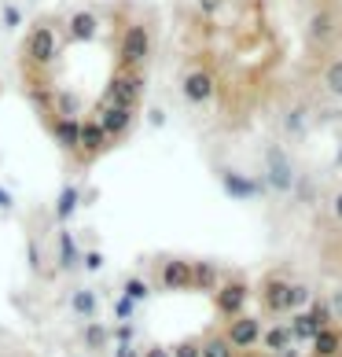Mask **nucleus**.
<instances>
[{"label":"nucleus","instance_id":"2","mask_svg":"<svg viewBox=\"0 0 342 357\" xmlns=\"http://www.w3.org/2000/svg\"><path fill=\"white\" fill-rule=\"evenodd\" d=\"M210 298H214V313L221 317V324H225V321H232V317L247 313V302L254 298V287L247 284L240 273H225L221 284L210 291Z\"/></svg>","mask_w":342,"mask_h":357},{"label":"nucleus","instance_id":"10","mask_svg":"<svg viewBox=\"0 0 342 357\" xmlns=\"http://www.w3.org/2000/svg\"><path fill=\"white\" fill-rule=\"evenodd\" d=\"M324 89L332 92V96H342V59H332L324 67Z\"/></svg>","mask_w":342,"mask_h":357},{"label":"nucleus","instance_id":"7","mask_svg":"<svg viewBox=\"0 0 342 357\" xmlns=\"http://www.w3.org/2000/svg\"><path fill=\"white\" fill-rule=\"evenodd\" d=\"M339 347H342V328L332 324V328H324V332L313 335L309 357H339Z\"/></svg>","mask_w":342,"mask_h":357},{"label":"nucleus","instance_id":"1","mask_svg":"<svg viewBox=\"0 0 342 357\" xmlns=\"http://www.w3.org/2000/svg\"><path fill=\"white\" fill-rule=\"evenodd\" d=\"M155 59V22L133 0L52 8L19 45V89L67 166L88 169L137 129Z\"/></svg>","mask_w":342,"mask_h":357},{"label":"nucleus","instance_id":"11","mask_svg":"<svg viewBox=\"0 0 342 357\" xmlns=\"http://www.w3.org/2000/svg\"><path fill=\"white\" fill-rule=\"evenodd\" d=\"M327 302H332V313H335V321H342V287H339V291H335V295L327 298Z\"/></svg>","mask_w":342,"mask_h":357},{"label":"nucleus","instance_id":"3","mask_svg":"<svg viewBox=\"0 0 342 357\" xmlns=\"http://www.w3.org/2000/svg\"><path fill=\"white\" fill-rule=\"evenodd\" d=\"M221 332V339L228 342V347L235 350V354H254L258 347H261V317H251V313H240V317H232V321H225L217 328Z\"/></svg>","mask_w":342,"mask_h":357},{"label":"nucleus","instance_id":"4","mask_svg":"<svg viewBox=\"0 0 342 357\" xmlns=\"http://www.w3.org/2000/svg\"><path fill=\"white\" fill-rule=\"evenodd\" d=\"M254 298H258L261 313H269V317L291 313V280H287V276H280V273L261 276V284L254 287Z\"/></svg>","mask_w":342,"mask_h":357},{"label":"nucleus","instance_id":"6","mask_svg":"<svg viewBox=\"0 0 342 357\" xmlns=\"http://www.w3.org/2000/svg\"><path fill=\"white\" fill-rule=\"evenodd\" d=\"M291 347H295V339H291V328H287V324H269L265 332H261V354L280 357Z\"/></svg>","mask_w":342,"mask_h":357},{"label":"nucleus","instance_id":"9","mask_svg":"<svg viewBox=\"0 0 342 357\" xmlns=\"http://www.w3.org/2000/svg\"><path fill=\"white\" fill-rule=\"evenodd\" d=\"M269 162H272V184L280 192H291V166L283 162L280 148H269Z\"/></svg>","mask_w":342,"mask_h":357},{"label":"nucleus","instance_id":"5","mask_svg":"<svg viewBox=\"0 0 342 357\" xmlns=\"http://www.w3.org/2000/svg\"><path fill=\"white\" fill-rule=\"evenodd\" d=\"M306 37L309 45H327L335 41V11L332 8H320L309 15V26H306Z\"/></svg>","mask_w":342,"mask_h":357},{"label":"nucleus","instance_id":"8","mask_svg":"<svg viewBox=\"0 0 342 357\" xmlns=\"http://www.w3.org/2000/svg\"><path fill=\"white\" fill-rule=\"evenodd\" d=\"M306 317H309L313 332H324V328L335 324V313H332V302H327V298H313L309 310H306Z\"/></svg>","mask_w":342,"mask_h":357},{"label":"nucleus","instance_id":"12","mask_svg":"<svg viewBox=\"0 0 342 357\" xmlns=\"http://www.w3.org/2000/svg\"><path fill=\"white\" fill-rule=\"evenodd\" d=\"M332 210H335V218H339V221H342V192H339V195H335V203H332Z\"/></svg>","mask_w":342,"mask_h":357},{"label":"nucleus","instance_id":"13","mask_svg":"<svg viewBox=\"0 0 342 357\" xmlns=\"http://www.w3.org/2000/svg\"><path fill=\"white\" fill-rule=\"evenodd\" d=\"M339 162H342V151H339Z\"/></svg>","mask_w":342,"mask_h":357},{"label":"nucleus","instance_id":"14","mask_svg":"<svg viewBox=\"0 0 342 357\" xmlns=\"http://www.w3.org/2000/svg\"><path fill=\"white\" fill-rule=\"evenodd\" d=\"M339 357H342V347H339Z\"/></svg>","mask_w":342,"mask_h":357}]
</instances>
